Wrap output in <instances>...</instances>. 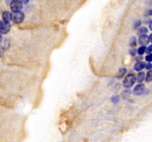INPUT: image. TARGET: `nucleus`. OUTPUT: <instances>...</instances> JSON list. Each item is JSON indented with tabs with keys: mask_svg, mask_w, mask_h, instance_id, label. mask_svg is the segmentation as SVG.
<instances>
[{
	"mask_svg": "<svg viewBox=\"0 0 152 142\" xmlns=\"http://www.w3.org/2000/svg\"><path fill=\"white\" fill-rule=\"evenodd\" d=\"M136 81V76L134 74H129L123 80V86L125 87H131Z\"/></svg>",
	"mask_w": 152,
	"mask_h": 142,
	"instance_id": "nucleus-1",
	"label": "nucleus"
},
{
	"mask_svg": "<svg viewBox=\"0 0 152 142\" xmlns=\"http://www.w3.org/2000/svg\"><path fill=\"white\" fill-rule=\"evenodd\" d=\"M25 19V14L22 12L13 13L12 14V21L16 24H20Z\"/></svg>",
	"mask_w": 152,
	"mask_h": 142,
	"instance_id": "nucleus-2",
	"label": "nucleus"
},
{
	"mask_svg": "<svg viewBox=\"0 0 152 142\" xmlns=\"http://www.w3.org/2000/svg\"><path fill=\"white\" fill-rule=\"evenodd\" d=\"M10 10L13 12V13H18L20 12V10L22 8V3L20 1H13L10 3Z\"/></svg>",
	"mask_w": 152,
	"mask_h": 142,
	"instance_id": "nucleus-3",
	"label": "nucleus"
},
{
	"mask_svg": "<svg viewBox=\"0 0 152 142\" xmlns=\"http://www.w3.org/2000/svg\"><path fill=\"white\" fill-rule=\"evenodd\" d=\"M10 24H6L4 22H2V21H0V33L6 34L10 31Z\"/></svg>",
	"mask_w": 152,
	"mask_h": 142,
	"instance_id": "nucleus-4",
	"label": "nucleus"
},
{
	"mask_svg": "<svg viewBox=\"0 0 152 142\" xmlns=\"http://www.w3.org/2000/svg\"><path fill=\"white\" fill-rule=\"evenodd\" d=\"M144 91H145V85L142 84H138L134 89V94L136 95V96H140V95L142 94Z\"/></svg>",
	"mask_w": 152,
	"mask_h": 142,
	"instance_id": "nucleus-5",
	"label": "nucleus"
},
{
	"mask_svg": "<svg viewBox=\"0 0 152 142\" xmlns=\"http://www.w3.org/2000/svg\"><path fill=\"white\" fill-rule=\"evenodd\" d=\"M3 22L6 24H10V22L12 20V14L8 11H4L2 13Z\"/></svg>",
	"mask_w": 152,
	"mask_h": 142,
	"instance_id": "nucleus-6",
	"label": "nucleus"
},
{
	"mask_svg": "<svg viewBox=\"0 0 152 142\" xmlns=\"http://www.w3.org/2000/svg\"><path fill=\"white\" fill-rule=\"evenodd\" d=\"M149 37L145 34H142L139 38V43L142 46H145L149 43Z\"/></svg>",
	"mask_w": 152,
	"mask_h": 142,
	"instance_id": "nucleus-7",
	"label": "nucleus"
},
{
	"mask_svg": "<svg viewBox=\"0 0 152 142\" xmlns=\"http://www.w3.org/2000/svg\"><path fill=\"white\" fill-rule=\"evenodd\" d=\"M145 65H146V64H145L144 63V62H137V63L136 64L134 65L135 70H137V71L141 70H142L144 67H145Z\"/></svg>",
	"mask_w": 152,
	"mask_h": 142,
	"instance_id": "nucleus-8",
	"label": "nucleus"
},
{
	"mask_svg": "<svg viewBox=\"0 0 152 142\" xmlns=\"http://www.w3.org/2000/svg\"><path fill=\"white\" fill-rule=\"evenodd\" d=\"M144 78H145V73H144L143 72H140V73L137 75V79L138 82L140 83L142 82V81L144 80Z\"/></svg>",
	"mask_w": 152,
	"mask_h": 142,
	"instance_id": "nucleus-9",
	"label": "nucleus"
},
{
	"mask_svg": "<svg viewBox=\"0 0 152 142\" xmlns=\"http://www.w3.org/2000/svg\"><path fill=\"white\" fill-rule=\"evenodd\" d=\"M145 79H146V81H148V82L152 81V70L148 71V73H147L146 75V78H145Z\"/></svg>",
	"mask_w": 152,
	"mask_h": 142,
	"instance_id": "nucleus-10",
	"label": "nucleus"
},
{
	"mask_svg": "<svg viewBox=\"0 0 152 142\" xmlns=\"http://www.w3.org/2000/svg\"><path fill=\"white\" fill-rule=\"evenodd\" d=\"M137 51L140 55H142L145 53V51H146V47H145V46H141V47L138 49Z\"/></svg>",
	"mask_w": 152,
	"mask_h": 142,
	"instance_id": "nucleus-11",
	"label": "nucleus"
},
{
	"mask_svg": "<svg viewBox=\"0 0 152 142\" xmlns=\"http://www.w3.org/2000/svg\"><path fill=\"white\" fill-rule=\"evenodd\" d=\"M137 44V39L135 37H132L130 39V45L132 46V47H135Z\"/></svg>",
	"mask_w": 152,
	"mask_h": 142,
	"instance_id": "nucleus-12",
	"label": "nucleus"
},
{
	"mask_svg": "<svg viewBox=\"0 0 152 142\" xmlns=\"http://www.w3.org/2000/svg\"><path fill=\"white\" fill-rule=\"evenodd\" d=\"M126 68H123V69H121L120 71H119V76L122 77L125 73H126Z\"/></svg>",
	"mask_w": 152,
	"mask_h": 142,
	"instance_id": "nucleus-13",
	"label": "nucleus"
},
{
	"mask_svg": "<svg viewBox=\"0 0 152 142\" xmlns=\"http://www.w3.org/2000/svg\"><path fill=\"white\" fill-rule=\"evenodd\" d=\"M147 31H148V30H147V28H140L139 30V33H147Z\"/></svg>",
	"mask_w": 152,
	"mask_h": 142,
	"instance_id": "nucleus-14",
	"label": "nucleus"
},
{
	"mask_svg": "<svg viewBox=\"0 0 152 142\" xmlns=\"http://www.w3.org/2000/svg\"><path fill=\"white\" fill-rule=\"evenodd\" d=\"M145 59H146V61H148V62H152V53H150V54L147 55L146 57H145Z\"/></svg>",
	"mask_w": 152,
	"mask_h": 142,
	"instance_id": "nucleus-15",
	"label": "nucleus"
},
{
	"mask_svg": "<svg viewBox=\"0 0 152 142\" xmlns=\"http://www.w3.org/2000/svg\"><path fill=\"white\" fill-rule=\"evenodd\" d=\"M136 49H132V50H130V53L132 56H135V54H136Z\"/></svg>",
	"mask_w": 152,
	"mask_h": 142,
	"instance_id": "nucleus-16",
	"label": "nucleus"
},
{
	"mask_svg": "<svg viewBox=\"0 0 152 142\" xmlns=\"http://www.w3.org/2000/svg\"><path fill=\"white\" fill-rule=\"evenodd\" d=\"M151 51H152V45H150L149 47L146 49V53H149L150 54V53H151Z\"/></svg>",
	"mask_w": 152,
	"mask_h": 142,
	"instance_id": "nucleus-17",
	"label": "nucleus"
},
{
	"mask_svg": "<svg viewBox=\"0 0 152 142\" xmlns=\"http://www.w3.org/2000/svg\"><path fill=\"white\" fill-rule=\"evenodd\" d=\"M112 101L114 102H117L119 101V97L118 96H114V97L112 98Z\"/></svg>",
	"mask_w": 152,
	"mask_h": 142,
	"instance_id": "nucleus-18",
	"label": "nucleus"
},
{
	"mask_svg": "<svg viewBox=\"0 0 152 142\" xmlns=\"http://www.w3.org/2000/svg\"><path fill=\"white\" fill-rule=\"evenodd\" d=\"M145 67H146V69H148V70L151 69V68H152V64H151V63H148V64L145 65Z\"/></svg>",
	"mask_w": 152,
	"mask_h": 142,
	"instance_id": "nucleus-19",
	"label": "nucleus"
},
{
	"mask_svg": "<svg viewBox=\"0 0 152 142\" xmlns=\"http://www.w3.org/2000/svg\"><path fill=\"white\" fill-rule=\"evenodd\" d=\"M140 23H141V22H140V21H138V22H137L136 23H135L134 28H137L138 26H140Z\"/></svg>",
	"mask_w": 152,
	"mask_h": 142,
	"instance_id": "nucleus-20",
	"label": "nucleus"
},
{
	"mask_svg": "<svg viewBox=\"0 0 152 142\" xmlns=\"http://www.w3.org/2000/svg\"><path fill=\"white\" fill-rule=\"evenodd\" d=\"M149 28L151 30H152V20L151 21V22H150V24H149Z\"/></svg>",
	"mask_w": 152,
	"mask_h": 142,
	"instance_id": "nucleus-21",
	"label": "nucleus"
},
{
	"mask_svg": "<svg viewBox=\"0 0 152 142\" xmlns=\"http://www.w3.org/2000/svg\"><path fill=\"white\" fill-rule=\"evenodd\" d=\"M149 39L151 40V41L152 42V33L150 35V37H149Z\"/></svg>",
	"mask_w": 152,
	"mask_h": 142,
	"instance_id": "nucleus-22",
	"label": "nucleus"
},
{
	"mask_svg": "<svg viewBox=\"0 0 152 142\" xmlns=\"http://www.w3.org/2000/svg\"><path fill=\"white\" fill-rule=\"evenodd\" d=\"M1 35H0V41H1Z\"/></svg>",
	"mask_w": 152,
	"mask_h": 142,
	"instance_id": "nucleus-23",
	"label": "nucleus"
}]
</instances>
